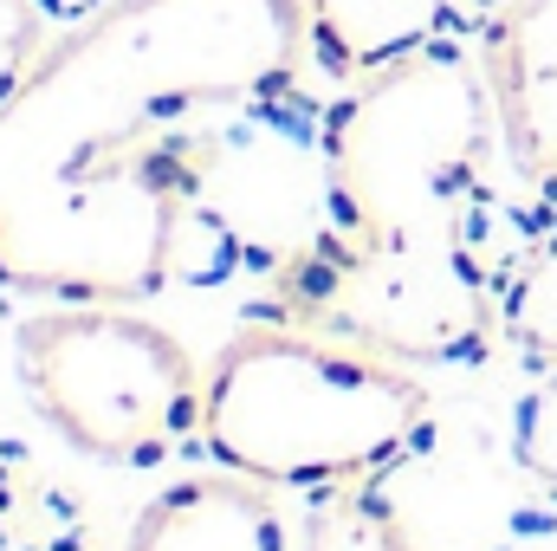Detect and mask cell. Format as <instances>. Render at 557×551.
Instances as JSON below:
<instances>
[{
  "label": "cell",
  "mask_w": 557,
  "mask_h": 551,
  "mask_svg": "<svg viewBox=\"0 0 557 551\" xmlns=\"http://www.w3.org/2000/svg\"><path fill=\"white\" fill-rule=\"evenodd\" d=\"M305 0H104L0 105V285L143 305L337 234Z\"/></svg>",
  "instance_id": "obj_1"
},
{
  "label": "cell",
  "mask_w": 557,
  "mask_h": 551,
  "mask_svg": "<svg viewBox=\"0 0 557 551\" xmlns=\"http://www.w3.org/2000/svg\"><path fill=\"white\" fill-rule=\"evenodd\" d=\"M499 118L447 33L324 105L337 234L273 273V311L396 364H480L539 221L493 188Z\"/></svg>",
  "instance_id": "obj_2"
},
{
  "label": "cell",
  "mask_w": 557,
  "mask_h": 551,
  "mask_svg": "<svg viewBox=\"0 0 557 551\" xmlns=\"http://www.w3.org/2000/svg\"><path fill=\"white\" fill-rule=\"evenodd\" d=\"M428 415L396 357L260 311L208 357L201 454L267 487H363L416 454Z\"/></svg>",
  "instance_id": "obj_3"
},
{
  "label": "cell",
  "mask_w": 557,
  "mask_h": 551,
  "mask_svg": "<svg viewBox=\"0 0 557 551\" xmlns=\"http://www.w3.org/2000/svg\"><path fill=\"white\" fill-rule=\"evenodd\" d=\"M13 364L33 409L85 461L162 467L182 448H201L208 364L137 305L52 298L13 325Z\"/></svg>",
  "instance_id": "obj_4"
},
{
  "label": "cell",
  "mask_w": 557,
  "mask_h": 551,
  "mask_svg": "<svg viewBox=\"0 0 557 551\" xmlns=\"http://www.w3.org/2000/svg\"><path fill=\"white\" fill-rule=\"evenodd\" d=\"M473 59L493 91L506 162L557 208V0L486 7L473 26Z\"/></svg>",
  "instance_id": "obj_5"
},
{
  "label": "cell",
  "mask_w": 557,
  "mask_h": 551,
  "mask_svg": "<svg viewBox=\"0 0 557 551\" xmlns=\"http://www.w3.org/2000/svg\"><path fill=\"white\" fill-rule=\"evenodd\" d=\"M124 551H298V546H292V519L278 513L273 487L221 467V474H188L169 493H156L137 513Z\"/></svg>",
  "instance_id": "obj_6"
},
{
  "label": "cell",
  "mask_w": 557,
  "mask_h": 551,
  "mask_svg": "<svg viewBox=\"0 0 557 551\" xmlns=\"http://www.w3.org/2000/svg\"><path fill=\"white\" fill-rule=\"evenodd\" d=\"M447 33V0H305L311 65L331 85H357Z\"/></svg>",
  "instance_id": "obj_7"
},
{
  "label": "cell",
  "mask_w": 557,
  "mask_h": 551,
  "mask_svg": "<svg viewBox=\"0 0 557 551\" xmlns=\"http://www.w3.org/2000/svg\"><path fill=\"white\" fill-rule=\"evenodd\" d=\"M499 325H506V344H512L525 364L557 370V215L539 221V234H532L519 273L506 279Z\"/></svg>",
  "instance_id": "obj_8"
},
{
  "label": "cell",
  "mask_w": 557,
  "mask_h": 551,
  "mask_svg": "<svg viewBox=\"0 0 557 551\" xmlns=\"http://www.w3.org/2000/svg\"><path fill=\"white\" fill-rule=\"evenodd\" d=\"M298 551H416V539L389 500H376L363 487H324V500L305 519Z\"/></svg>",
  "instance_id": "obj_9"
},
{
  "label": "cell",
  "mask_w": 557,
  "mask_h": 551,
  "mask_svg": "<svg viewBox=\"0 0 557 551\" xmlns=\"http://www.w3.org/2000/svg\"><path fill=\"white\" fill-rule=\"evenodd\" d=\"M46 46H52L46 0H0V105L20 91V78L39 65Z\"/></svg>",
  "instance_id": "obj_10"
},
{
  "label": "cell",
  "mask_w": 557,
  "mask_h": 551,
  "mask_svg": "<svg viewBox=\"0 0 557 551\" xmlns=\"http://www.w3.org/2000/svg\"><path fill=\"white\" fill-rule=\"evenodd\" d=\"M512 461H519L545 493H557V377L539 383V390L519 403V415H512Z\"/></svg>",
  "instance_id": "obj_11"
},
{
  "label": "cell",
  "mask_w": 557,
  "mask_h": 551,
  "mask_svg": "<svg viewBox=\"0 0 557 551\" xmlns=\"http://www.w3.org/2000/svg\"><path fill=\"white\" fill-rule=\"evenodd\" d=\"M467 7H480V13H486V7H499V0H467Z\"/></svg>",
  "instance_id": "obj_12"
},
{
  "label": "cell",
  "mask_w": 557,
  "mask_h": 551,
  "mask_svg": "<svg viewBox=\"0 0 557 551\" xmlns=\"http://www.w3.org/2000/svg\"><path fill=\"white\" fill-rule=\"evenodd\" d=\"M46 7H85V0H46Z\"/></svg>",
  "instance_id": "obj_13"
}]
</instances>
